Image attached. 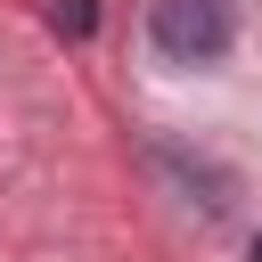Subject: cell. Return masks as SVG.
<instances>
[{
  "label": "cell",
  "instance_id": "6da1fadb",
  "mask_svg": "<svg viewBox=\"0 0 262 262\" xmlns=\"http://www.w3.org/2000/svg\"><path fill=\"white\" fill-rule=\"evenodd\" d=\"M147 41H156V57H172V66H213V57L237 41V16H229V0H156Z\"/></svg>",
  "mask_w": 262,
  "mask_h": 262
},
{
  "label": "cell",
  "instance_id": "3957f363",
  "mask_svg": "<svg viewBox=\"0 0 262 262\" xmlns=\"http://www.w3.org/2000/svg\"><path fill=\"white\" fill-rule=\"evenodd\" d=\"M254 262H262V237H254Z\"/></svg>",
  "mask_w": 262,
  "mask_h": 262
},
{
  "label": "cell",
  "instance_id": "7a4b0ae2",
  "mask_svg": "<svg viewBox=\"0 0 262 262\" xmlns=\"http://www.w3.org/2000/svg\"><path fill=\"white\" fill-rule=\"evenodd\" d=\"M57 25H66V33H74V41H82V33H90V25H98V8H90V0H57Z\"/></svg>",
  "mask_w": 262,
  "mask_h": 262
}]
</instances>
